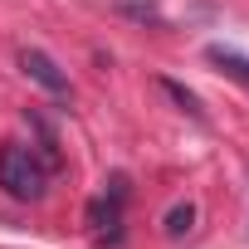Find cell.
<instances>
[{"label": "cell", "instance_id": "6da1fadb", "mask_svg": "<svg viewBox=\"0 0 249 249\" xmlns=\"http://www.w3.org/2000/svg\"><path fill=\"white\" fill-rule=\"evenodd\" d=\"M0 186H5L15 200H39L44 186H49V166L35 147L25 142H5V152H0Z\"/></svg>", "mask_w": 249, "mask_h": 249}, {"label": "cell", "instance_id": "7a4b0ae2", "mask_svg": "<svg viewBox=\"0 0 249 249\" xmlns=\"http://www.w3.org/2000/svg\"><path fill=\"white\" fill-rule=\"evenodd\" d=\"M20 69H25V73H30V78H35L44 93H54V98H69V73H64V69H59V64H54L44 49H25V54H20Z\"/></svg>", "mask_w": 249, "mask_h": 249}, {"label": "cell", "instance_id": "3957f363", "mask_svg": "<svg viewBox=\"0 0 249 249\" xmlns=\"http://www.w3.org/2000/svg\"><path fill=\"white\" fill-rule=\"evenodd\" d=\"M205 59H210V64H220V69H225L230 78L249 83V59H244L239 49H230V44H210V49H205Z\"/></svg>", "mask_w": 249, "mask_h": 249}, {"label": "cell", "instance_id": "277c9868", "mask_svg": "<svg viewBox=\"0 0 249 249\" xmlns=\"http://www.w3.org/2000/svg\"><path fill=\"white\" fill-rule=\"evenodd\" d=\"M161 93H166V98H171V103H176L181 112H191L196 122H205V107H200V98H196V93H191L186 83H176V78H161Z\"/></svg>", "mask_w": 249, "mask_h": 249}, {"label": "cell", "instance_id": "5b68a950", "mask_svg": "<svg viewBox=\"0 0 249 249\" xmlns=\"http://www.w3.org/2000/svg\"><path fill=\"white\" fill-rule=\"evenodd\" d=\"M191 225H196V205H191V200H186V205H176V210L166 215V234H171V239L191 234Z\"/></svg>", "mask_w": 249, "mask_h": 249}]
</instances>
